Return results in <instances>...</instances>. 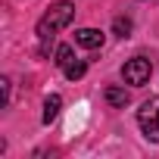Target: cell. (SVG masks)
Listing matches in <instances>:
<instances>
[{
  "label": "cell",
  "instance_id": "obj_1",
  "mask_svg": "<svg viewBox=\"0 0 159 159\" xmlns=\"http://www.w3.org/2000/svg\"><path fill=\"white\" fill-rule=\"evenodd\" d=\"M75 19V7L69 3V0H59V3H53L47 10V16L38 22V38H41V56L50 53V44H53V34L59 28H66L69 22Z\"/></svg>",
  "mask_w": 159,
  "mask_h": 159
},
{
  "label": "cell",
  "instance_id": "obj_2",
  "mask_svg": "<svg viewBox=\"0 0 159 159\" xmlns=\"http://www.w3.org/2000/svg\"><path fill=\"white\" fill-rule=\"evenodd\" d=\"M137 125H140V131H143L153 143H159V97H150V100L137 109Z\"/></svg>",
  "mask_w": 159,
  "mask_h": 159
},
{
  "label": "cell",
  "instance_id": "obj_3",
  "mask_svg": "<svg viewBox=\"0 0 159 159\" xmlns=\"http://www.w3.org/2000/svg\"><path fill=\"white\" fill-rule=\"evenodd\" d=\"M122 75H125V81H128V84L140 88V84L150 81V75H153V62L143 59V56H134V59H128V62L122 66Z\"/></svg>",
  "mask_w": 159,
  "mask_h": 159
},
{
  "label": "cell",
  "instance_id": "obj_4",
  "mask_svg": "<svg viewBox=\"0 0 159 159\" xmlns=\"http://www.w3.org/2000/svg\"><path fill=\"white\" fill-rule=\"evenodd\" d=\"M103 41H106V34L97 31V28H81V31H75V44L84 47V50H97V47H103Z\"/></svg>",
  "mask_w": 159,
  "mask_h": 159
},
{
  "label": "cell",
  "instance_id": "obj_5",
  "mask_svg": "<svg viewBox=\"0 0 159 159\" xmlns=\"http://www.w3.org/2000/svg\"><path fill=\"white\" fill-rule=\"evenodd\" d=\"M59 106H62V97H59V94H50V97L44 100V116H41L44 125H50V122L59 116Z\"/></svg>",
  "mask_w": 159,
  "mask_h": 159
},
{
  "label": "cell",
  "instance_id": "obj_6",
  "mask_svg": "<svg viewBox=\"0 0 159 159\" xmlns=\"http://www.w3.org/2000/svg\"><path fill=\"white\" fill-rule=\"evenodd\" d=\"M106 103L109 106H128L131 103V94L125 88H106Z\"/></svg>",
  "mask_w": 159,
  "mask_h": 159
},
{
  "label": "cell",
  "instance_id": "obj_7",
  "mask_svg": "<svg viewBox=\"0 0 159 159\" xmlns=\"http://www.w3.org/2000/svg\"><path fill=\"white\" fill-rule=\"evenodd\" d=\"M112 31H116V38H131V19L128 16H116L112 19Z\"/></svg>",
  "mask_w": 159,
  "mask_h": 159
},
{
  "label": "cell",
  "instance_id": "obj_8",
  "mask_svg": "<svg viewBox=\"0 0 159 159\" xmlns=\"http://www.w3.org/2000/svg\"><path fill=\"white\" fill-rule=\"evenodd\" d=\"M72 56H75V53H72V47H69V44H62V47H56V56H53V62L66 69V66L72 62Z\"/></svg>",
  "mask_w": 159,
  "mask_h": 159
},
{
  "label": "cell",
  "instance_id": "obj_9",
  "mask_svg": "<svg viewBox=\"0 0 159 159\" xmlns=\"http://www.w3.org/2000/svg\"><path fill=\"white\" fill-rule=\"evenodd\" d=\"M84 72H88V66H84V62H75V59H72V62L66 66V78H69V81H78Z\"/></svg>",
  "mask_w": 159,
  "mask_h": 159
},
{
  "label": "cell",
  "instance_id": "obj_10",
  "mask_svg": "<svg viewBox=\"0 0 159 159\" xmlns=\"http://www.w3.org/2000/svg\"><path fill=\"white\" fill-rule=\"evenodd\" d=\"M0 100H3V106L10 103V78H0Z\"/></svg>",
  "mask_w": 159,
  "mask_h": 159
}]
</instances>
